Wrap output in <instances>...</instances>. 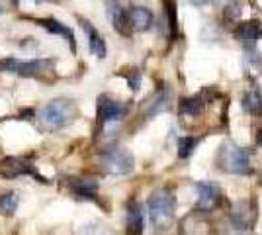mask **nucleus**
I'll list each match as a JSON object with an SVG mask.
<instances>
[{
  "instance_id": "f257e3e1",
  "label": "nucleus",
  "mask_w": 262,
  "mask_h": 235,
  "mask_svg": "<svg viewBox=\"0 0 262 235\" xmlns=\"http://www.w3.org/2000/svg\"><path fill=\"white\" fill-rule=\"evenodd\" d=\"M77 118V106L71 100H53L49 102L41 112V122L49 130H61Z\"/></svg>"
},
{
  "instance_id": "f03ea898",
  "label": "nucleus",
  "mask_w": 262,
  "mask_h": 235,
  "mask_svg": "<svg viewBox=\"0 0 262 235\" xmlns=\"http://www.w3.org/2000/svg\"><path fill=\"white\" fill-rule=\"evenodd\" d=\"M176 208V198L170 190H157L149 198V216H151V222L153 225L161 227L166 225L172 216H174Z\"/></svg>"
},
{
  "instance_id": "7ed1b4c3",
  "label": "nucleus",
  "mask_w": 262,
  "mask_h": 235,
  "mask_svg": "<svg viewBox=\"0 0 262 235\" xmlns=\"http://www.w3.org/2000/svg\"><path fill=\"white\" fill-rule=\"evenodd\" d=\"M53 59H33V61H18V59H4L0 61V69L6 73H14L20 77H43L53 71Z\"/></svg>"
},
{
  "instance_id": "20e7f679",
  "label": "nucleus",
  "mask_w": 262,
  "mask_h": 235,
  "mask_svg": "<svg viewBox=\"0 0 262 235\" xmlns=\"http://www.w3.org/2000/svg\"><path fill=\"white\" fill-rule=\"evenodd\" d=\"M221 168L233 175H247L251 170V157L243 147H223L221 151Z\"/></svg>"
},
{
  "instance_id": "39448f33",
  "label": "nucleus",
  "mask_w": 262,
  "mask_h": 235,
  "mask_svg": "<svg viewBox=\"0 0 262 235\" xmlns=\"http://www.w3.org/2000/svg\"><path fill=\"white\" fill-rule=\"evenodd\" d=\"M102 168L110 175H127L133 170V157L129 151L114 147L102 155Z\"/></svg>"
},
{
  "instance_id": "423d86ee",
  "label": "nucleus",
  "mask_w": 262,
  "mask_h": 235,
  "mask_svg": "<svg viewBox=\"0 0 262 235\" xmlns=\"http://www.w3.org/2000/svg\"><path fill=\"white\" fill-rule=\"evenodd\" d=\"M123 116H125V106H123L121 102L112 100V98H108V96H100L98 98V122H100V125L120 122Z\"/></svg>"
},
{
  "instance_id": "0eeeda50",
  "label": "nucleus",
  "mask_w": 262,
  "mask_h": 235,
  "mask_svg": "<svg viewBox=\"0 0 262 235\" xmlns=\"http://www.w3.org/2000/svg\"><path fill=\"white\" fill-rule=\"evenodd\" d=\"M198 210H213L221 202V188L215 182H198Z\"/></svg>"
},
{
  "instance_id": "6e6552de",
  "label": "nucleus",
  "mask_w": 262,
  "mask_h": 235,
  "mask_svg": "<svg viewBox=\"0 0 262 235\" xmlns=\"http://www.w3.org/2000/svg\"><path fill=\"white\" fill-rule=\"evenodd\" d=\"M127 24L135 32H147L153 26V14L143 6H131L127 10Z\"/></svg>"
},
{
  "instance_id": "1a4fd4ad",
  "label": "nucleus",
  "mask_w": 262,
  "mask_h": 235,
  "mask_svg": "<svg viewBox=\"0 0 262 235\" xmlns=\"http://www.w3.org/2000/svg\"><path fill=\"white\" fill-rule=\"evenodd\" d=\"M108 18L112 26L120 32V34H129V24H127V10L121 6L118 0H110L108 2Z\"/></svg>"
},
{
  "instance_id": "9d476101",
  "label": "nucleus",
  "mask_w": 262,
  "mask_h": 235,
  "mask_svg": "<svg viewBox=\"0 0 262 235\" xmlns=\"http://www.w3.org/2000/svg\"><path fill=\"white\" fill-rule=\"evenodd\" d=\"M35 22L39 24L41 28H45L49 34H57V35H63L69 45H71V51H77V44H75V34H73V30L71 28H67L65 24L57 22L55 18H43V20H35Z\"/></svg>"
},
{
  "instance_id": "9b49d317",
  "label": "nucleus",
  "mask_w": 262,
  "mask_h": 235,
  "mask_svg": "<svg viewBox=\"0 0 262 235\" xmlns=\"http://www.w3.org/2000/svg\"><path fill=\"white\" fill-rule=\"evenodd\" d=\"M254 218H256V212L252 210L249 204H239L233 213H231V220H233V225H235V229H251L252 224H254Z\"/></svg>"
},
{
  "instance_id": "f8f14e48",
  "label": "nucleus",
  "mask_w": 262,
  "mask_h": 235,
  "mask_svg": "<svg viewBox=\"0 0 262 235\" xmlns=\"http://www.w3.org/2000/svg\"><path fill=\"white\" fill-rule=\"evenodd\" d=\"M260 35H262V28L258 22L243 24V26L237 28V32H235V37H237L243 45H247V47H252V45L260 39Z\"/></svg>"
},
{
  "instance_id": "ddd939ff",
  "label": "nucleus",
  "mask_w": 262,
  "mask_h": 235,
  "mask_svg": "<svg viewBox=\"0 0 262 235\" xmlns=\"http://www.w3.org/2000/svg\"><path fill=\"white\" fill-rule=\"evenodd\" d=\"M80 24H82V28L86 30V34H88V49H90V53H92V55H96L98 59H104L106 53H108V47H106L104 37H102V35H100L88 22L80 20Z\"/></svg>"
},
{
  "instance_id": "4468645a",
  "label": "nucleus",
  "mask_w": 262,
  "mask_h": 235,
  "mask_svg": "<svg viewBox=\"0 0 262 235\" xmlns=\"http://www.w3.org/2000/svg\"><path fill=\"white\" fill-rule=\"evenodd\" d=\"M0 170H2L4 175H8V177H14V175H35V177H37L33 165H30V163L24 161V159H14V157L6 159V161L0 165Z\"/></svg>"
},
{
  "instance_id": "2eb2a0df",
  "label": "nucleus",
  "mask_w": 262,
  "mask_h": 235,
  "mask_svg": "<svg viewBox=\"0 0 262 235\" xmlns=\"http://www.w3.org/2000/svg\"><path fill=\"white\" fill-rule=\"evenodd\" d=\"M243 106L247 112L254 114V116H260L262 114V92L260 90H251L245 94L243 98Z\"/></svg>"
},
{
  "instance_id": "dca6fc26",
  "label": "nucleus",
  "mask_w": 262,
  "mask_h": 235,
  "mask_svg": "<svg viewBox=\"0 0 262 235\" xmlns=\"http://www.w3.org/2000/svg\"><path fill=\"white\" fill-rule=\"evenodd\" d=\"M127 225H129V231H133V233H141L143 231V208L139 204H131L129 206Z\"/></svg>"
},
{
  "instance_id": "f3484780",
  "label": "nucleus",
  "mask_w": 262,
  "mask_h": 235,
  "mask_svg": "<svg viewBox=\"0 0 262 235\" xmlns=\"http://www.w3.org/2000/svg\"><path fill=\"white\" fill-rule=\"evenodd\" d=\"M18 202H20V198L16 192H8V194L0 196V212L4 216H12L18 208Z\"/></svg>"
},
{
  "instance_id": "a211bd4d",
  "label": "nucleus",
  "mask_w": 262,
  "mask_h": 235,
  "mask_svg": "<svg viewBox=\"0 0 262 235\" xmlns=\"http://www.w3.org/2000/svg\"><path fill=\"white\" fill-rule=\"evenodd\" d=\"M168 106H170V92H168V90H164V94L163 92H159L153 100H151V104H149V114L163 112V110H166Z\"/></svg>"
},
{
  "instance_id": "6ab92c4d",
  "label": "nucleus",
  "mask_w": 262,
  "mask_h": 235,
  "mask_svg": "<svg viewBox=\"0 0 262 235\" xmlns=\"http://www.w3.org/2000/svg\"><path fill=\"white\" fill-rule=\"evenodd\" d=\"M196 145H198V139H194V137H178V141H176L178 157L180 159H188V157L194 153Z\"/></svg>"
},
{
  "instance_id": "aec40b11",
  "label": "nucleus",
  "mask_w": 262,
  "mask_h": 235,
  "mask_svg": "<svg viewBox=\"0 0 262 235\" xmlns=\"http://www.w3.org/2000/svg\"><path fill=\"white\" fill-rule=\"evenodd\" d=\"M202 108H204V104H202L200 98H186V100H182V104H180L182 114L190 116V118L200 116V114H202Z\"/></svg>"
},
{
  "instance_id": "412c9836",
  "label": "nucleus",
  "mask_w": 262,
  "mask_h": 235,
  "mask_svg": "<svg viewBox=\"0 0 262 235\" xmlns=\"http://www.w3.org/2000/svg\"><path fill=\"white\" fill-rule=\"evenodd\" d=\"M98 188V184L94 182V180H88V179H82L77 182V192L80 196H84V198H92L94 196V192Z\"/></svg>"
},
{
  "instance_id": "4be33fe9",
  "label": "nucleus",
  "mask_w": 262,
  "mask_h": 235,
  "mask_svg": "<svg viewBox=\"0 0 262 235\" xmlns=\"http://www.w3.org/2000/svg\"><path fill=\"white\" fill-rule=\"evenodd\" d=\"M166 14H168V26H170V34H176V18H174V4L170 0H166Z\"/></svg>"
},
{
  "instance_id": "5701e85b",
  "label": "nucleus",
  "mask_w": 262,
  "mask_h": 235,
  "mask_svg": "<svg viewBox=\"0 0 262 235\" xmlns=\"http://www.w3.org/2000/svg\"><path fill=\"white\" fill-rule=\"evenodd\" d=\"M127 80H129V87L133 90L139 89V84H141V75H139V71H133L129 77H127Z\"/></svg>"
},
{
  "instance_id": "b1692460",
  "label": "nucleus",
  "mask_w": 262,
  "mask_h": 235,
  "mask_svg": "<svg viewBox=\"0 0 262 235\" xmlns=\"http://www.w3.org/2000/svg\"><path fill=\"white\" fill-rule=\"evenodd\" d=\"M260 145H262V135H260Z\"/></svg>"
},
{
  "instance_id": "393cba45",
  "label": "nucleus",
  "mask_w": 262,
  "mask_h": 235,
  "mask_svg": "<svg viewBox=\"0 0 262 235\" xmlns=\"http://www.w3.org/2000/svg\"><path fill=\"white\" fill-rule=\"evenodd\" d=\"M202 2H206V0H202Z\"/></svg>"
},
{
  "instance_id": "a878e982",
  "label": "nucleus",
  "mask_w": 262,
  "mask_h": 235,
  "mask_svg": "<svg viewBox=\"0 0 262 235\" xmlns=\"http://www.w3.org/2000/svg\"><path fill=\"white\" fill-rule=\"evenodd\" d=\"M0 12H2V8H0Z\"/></svg>"
}]
</instances>
